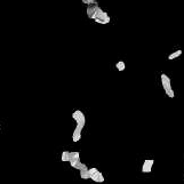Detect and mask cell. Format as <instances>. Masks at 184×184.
<instances>
[{
	"mask_svg": "<svg viewBox=\"0 0 184 184\" xmlns=\"http://www.w3.org/2000/svg\"><path fill=\"white\" fill-rule=\"evenodd\" d=\"M153 163H154V160H152V159H146V160H144V162H143V165H142V171L145 173V174L151 173Z\"/></svg>",
	"mask_w": 184,
	"mask_h": 184,
	"instance_id": "4",
	"label": "cell"
},
{
	"mask_svg": "<svg viewBox=\"0 0 184 184\" xmlns=\"http://www.w3.org/2000/svg\"><path fill=\"white\" fill-rule=\"evenodd\" d=\"M160 79H161V83H162V87H163V90L166 91V95L170 98H173L175 96V93L171 88V82H170V79L168 75H166L165 73H162L160 75Z\"/></svg>",
	"mask_w": 184,
	"mask_h": 184,
	"instance_id": "3",
	"label": "cell"
},
{
	"mask_svg": "<svg viewBox=\"0 0 184 184\" xmlns=\"http://www.w3.org/2000/svg\"><path fill=\"white\" fill-rule=\"evenodd\" d=\"M69 162H70V165H71L72 168L78 169L79 171L82 170V169L88 168L83 162H81V160H80V153H79L78 151H75V152H70V161H69Z\"/></svg>",
	"mask_w": 184,
	"mask_h": 184,
	"instance_id": "2",
	"label": "cell"
},
{
	"mask_svg": "<svg viewBox=\"0 0 184 184\" xmlns=\"http://www.w3.org/2000/svg\"><path fill=\"white\" fill-rule=\"evenodd\" d=\"M90 179H93L95 183H103L105 178H104V175H103L99 170H97V171H95L94 174H91Z\"/></svg>",
	"mask_w": 184,
	"mask_h": 184,
	"instance_id": "5",
	"label": "cell"
},
{
	"mask_svg": "<svg viewBox=\"0 0 184 184\" xmlns=\"http://www.w3.org/2000/svg\"><path fill=\"white\" fill-rule=\"evenodd\" d=\"M96 23H98V24H107V22L106 21H103V19H99V18H96V19H94Z\"/></svg>",
	"mask_w": 184,
	"mask_h": 184,
	"instance_id": "11",
	"label": "cell"
},
{
	"mask_svg": "<svg viewBox=\"0 0 184 184\" xmlns=\"http://www.w3.org/2000/svg\"><path fill=\"white\" fill-rule=\"evenodd\" d=\"M62 161L63 162H66V161H70V151H63L62 152V157H61Z\"/></svg>",
	"mask_w": 184,
	"mask_h": 184,
	"instance_id": "9",
	"label": "cell"
},
{
	"mask_svg": "<svg viewBox=\"0 0 184 184\" xmlns=\"http://www.w3.org/2000/svg\"><path fill=\"white\" fill-rule=\"evenodd\" d=\"M115 67L118 69V71H123L125 70V67H126V65H125V62H122V61H119L117 64H115Z\"/></svg>",
	"mask_w": 184,
	"mask_h": 184,
	"instance_id": "10",
	"label": "cell"
},
{
	"mask_svg": "<svg viewBox=\"0 0 184 184\" xmlns=\"http://www.w3.org/2000/svg\"><path fill=\"white\" fill-rule=\"evenodd\" d=\"M72 118L75 120L77 122V126L73 130V134H72V141L73 142H79L80 138H81V133H82V129L86 125V117L83 114L82 111L80 110H75L73 113H72Z\"/></svg>",
	"mask_w": 184,
	"mask_h": 184,
	"instance_id": "1",
	"label": "cell"
},
{
	"mask_svg": "<svg viewBox=\"0 0 184 184\" xmlns=\"http://www.w3.org/2000/svg\"><path fill=\"white\" fill-rule=\"evenodd\" d=\"M97 7H98V5H88V7H87V16H88L89 18H91V16H93L94 13L96 11Z\"/></svg>",
	"mask_w": 184,
	"mask_h": 184,
	"instance_id": "6",
	"label": "cell"
},
{
	"mask_svg": "<svg viewBox=\"0 0 184 184\" xmlns=\"http://www.w3.org/2000/svg\"><path fill=\"white\" fill-rule=\"evenodd\" d=\"M80 177L82 179H89L90 178V173H89V168H86V169H82L80 170Z\"/></svg>",
	"mask_w": 184,
	"mask_h": 184,
	"instance_id": "7",
	"label": "cell"
},
{
	"mask_svg": "<svg viewBox=\"0 0 184 184\" xmlns=\"http://www.w3.org/2000/svg\"><path fill=\"white\" fill-rule=\"evenodd\" d=\"M182 50L181 49H178V50H176V51H174V53H171L170 55H168V59L169 61H171V59H175V58H177V57H179L181 55H182Z\"/></svg>",
	"mask_w": 184,
	"mask_h": 184,
	"instance_id": "8",
	"label": "cell"
},
{
	"mask_svg": "<svg viewBox=\"0 0 184 184\" xmlns=\"http://www.w3.org/2000/svg\"><path fill=\"white\" fill-rule=\"evenodd\" d=\"M0 129H1V127H0Z\"/></svg>",
	"mask_w": 184,
	"mask_h": 184,
	"instance_id": "12",
	"label": "cell"
}]
</instances>
